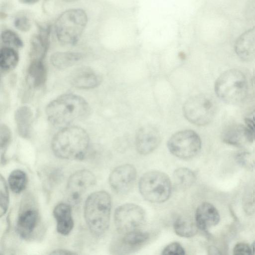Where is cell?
<instances>
[{
    "instance_id": "obj_24",
    "label": "cell",
    "mask_w": 255,
    "mask_h": 255,
    "mask_svg": "<svg viewBox=\"0 0 255 255\" xmlns=\"http://www.w3.org/2000/svg\"><path fill=\"white\" fill-rule=\"evenodd\" d=\"M173 229L175 233L183 238H191L195 236L198 231L196 223L187 217L180 216L174 222Z\"/></svg>"
},
{
    "instance_id": "obj_35",
    "label": "cell",
    "mask_w": 255,
    "mask_h": 255,
    "mask_svg": "<svg viewBox=\"0 0 255 255\" xmlns=\"http://www.w3.org/2000/svg\"><path fill=\"white\" fill-rule=\"evenodd\" d=\"M51 255H75L76 254L75 253L69 251L59 249L53 251L50 253Z\"/></svg>"
},
{
    "instance_id": "obj_25",
    "label": "cell",
    "mask_w": 255,
    "mask_h": 255,
    "mask_svg": "<svg viewBox=\"0 0 255 255\" xmlns=\"http://www.w3.org/2000/svg\"><path fill=\"white\" fill-rule=\"evenodd\" d=\"M173 179L176 187L184 190L194 184L196 176L191 169L186 167H180L174 171Z\"/></svg>"
},
{
    "instance_id": "obj_3",
    "label": "cell",
    "mask_w": 255,
    "mask_h": 255,
    "mask_svg": "<svg viewBox=\"0 0 255 255\" xmlns=\"http://www.w3.org/2000/svg\"><path fill=\"white\" fill-rule=\"evenodd\" d=\"M112 202L109 194L99 191L91 194L84 205V217L88 227L96 236L103 235L110 221Z\"/></svg>"
},
{
    "instance_id": "obj_6",
    "label": "cell",
    "mask_w": 255,
    "mask_h": 255,
    "mask_svg": "<svg viewBox=\"0 0 255 255\" xmlns=\"http://www.w3.org/2000/svg\"><path fill=\"white\" fill-rule=\"evenodd\" d=\"M138 188L141 196L146 200L151 203H160L169 199L172 184L165 173L151 170L145 173L140 177Z\"/></svg>"
},
{
    "instance_id": "obj_18",
    "label": "cell",
    "mask_w": 255,
    "mask_h": 255,
    "mask_svg": "<svg viewBox=\"0 0 255 255\" xmlns=\"http://www.w3.org/2000/svg\"><path fill=\"white\" fill-rule=\"evenodd\" d=\"M219 221L218 211L212 204L204 202L197 207L195 221L199 230L207 231L210 228L217 225Z\"/></svg>"
},
{
    "instance_id": "obj_5",
    "label": "cell",
    "mask_w": 255,
    "mask_h": 255,
    "mask_svg": "<svg viewBox=\"0 0 255 255\" xmlns=\"http://www.w3.org/2000/svg\"><path fill=\"white\" fill-rule=\"evenodd\" d=\"M85 11L80 8L67 10L57 18L55 24L57 38L64 45L75 44L87 23Z\"/></svg>"
},
{
    "instance_id": "obj_28",
    "label": "cell",
    "mask_w": 255,
    "mask_h": 255,
    "mask_svg": "<svg viewBox=\"0 0 255 255\" xmlns=\"http://www.w3.org/2000/svg\"><path fill=\"white\" fill-rule=\"evenodd\" d=\"M11 140V131L8 127L2 124L0 127V144L1 149V162H5V153Z\"/></svg>"
},
{
    "instance_id": "obj_9",
    "label": "cell",
    "mask_w": 255,
    "mask_h": 255,
    "mask_svg": "<svg viewBox=\"0 0 255 255\" xmlns=\"http://www.w3.org/2000/svg\"><path fill=\"white\" fill-rule=\"evenodd\" d=\"M145 220L144 210L135 204H124L118 207L115 212V226L119 233L122 235L139 230Z\"/></svg>"
},
{
    "instance_id": "obj_10",
    "label": "cell",
    "mask_w": 255,
    "mask_h": 255,
    "mask_svg": "<svg viewBox=\"0 0 255 255\" xmlns=\"http://www.w3.org/2000/svg\"><path fill=\"white\" fill-rule=\"evenodd\" d=\"M95 182V176L90 171L83 169L75 172L67 181L66 192L69 201L73 203H78Z\"/></svg>"
},
{
    "instance_id": "obj_26",
    "label": "cell",
    "mask_w": 255,
    "mask_h": 255,
    "mask_svg": "<svg viewBox=\"0 0 255 255\" xmlns=\"http://www.w3.org/2000/svg\"><path fill=\"white\" fill-rule=\"evenodd\" d=\"M19 61L17 51L10 46H4L0 51V68L1 71L6 72L13 70Z\"/></svg>"
},
{
    "instance_id": "obj_15",
    "label": "cell",
    "mask_w": 255,
    "mask_h": 255,
    "mask_svg": "<svg viewBox=\"0 0 255 255\" xmlns=\"http://www.w3.org/2000/svg\"><path fill=\"white\" fill-rule=\"evenodd\" d=\"M222 138L227 144L238 147L243 146L255 140L249 128L239 124L228 127L222 132Z\"/></svg>"
},
{
    "instance_id": "obj_2",
    "label": "cell",
    "mask_w": 255,
    "mask_h": 255,
    "mask_svg": "<svg viewBox=\"0 0 255 255\" xmlns=\"http://www.w3.org/2000/svg\"><path fill=\"white\" fill-rule=\"evenodd\" d=\"M89 136L82 128L77 126L63 128L53 136L51 148L61 159H82L89 146Z\"/></svg>"
},
{
    "instance_id": "obj_36",
    "label": "cell",
    "mask_w": 255,
    "mask_h": 255,
    "mask_svg": "<svg viewBox=\"0 0 255 255\" xmlns=\"http://www.w3.org/2000/svg\"><path fill=\"white\" fill-rule=\"evenodd\" d=\"M24 3L31 4L36 2L38 0H19Z\"/></svg>"
},
{
    "instance_id": "obj_14",
    "label": "cell",
    "mask_w": 255,
    "mask_h": 255,
    "mask_svg": "<svg viewBox=\"0 0 255 255\" xmlns=\"http://www.w3.org/2000/svg\"><path fill=\"white\" fill-rule=\"evenodd\" d=\"M38 211L32 206L24 207L19 213L16 224V231L22 239H29L39 222Z\"/></svg>"
},
{
    "instance_id": "obj_32",
    "label": "cell",
    "mask_w": 255,
    "mask_h": 255,
    "mask_svg": "<svg viewBox=\"0 0 255 255\" xmlns=\"http://www.w3.org/2000/svg\"><path fill=\"white\" fill-rule=\"evenodd\" d=\"M162 255H185V251L181 245L173 242L167 245L162 250Z\"/></svg>"
},
{
    "instance_id": "obj_16",
    "label": "cell",
    "mask_w": 255,
    "mask_h": 255,
    "mask_svg": "<svg viewBox=\"0 0 255 255\" xmlns=\"http://www.w3.org/2000/svg\"><path fill=\"white\" fill-rule=\"evenodd\" d=\"M39 32L30 40L29 56L30 61H44L49 44L50 27L39 26Z\"/></svg>"
},
{
    "instance_id": "obj_30",
    "label": "cell",
    "mask_w": 255,
    "mask_h": 255,
    "mask_svg": "<svg viewBox=\"0 0 255 255\" xmlns=\"http://www.w3.org/2000/svg\"><path fill=\"white\" fill-rule=\"evenodd\" d=\"M2 42L8 46H12L15 48H21L23 43L19 36L14 31L10 30H5L1 34Z\"/></svg>"
},
{
    "instance_id": "obj_19",
    "label": "cell",
    "mask_w": 255,
    "mask_h": 255,
    "mask_svg": "<svg viewBox=\"0 0 255 255\" xmlns=\"http://www.w3.org/2000/svg\"><path fill=\"white\" fill-rule=\"evenodd\" d=\"M235 51L245 61L255 60V26L243 33L236 40Z\"/></svg>"
},
{
    "instance_id": "obj_34",
    "label": "cell",
    "mask_w": 255,
    "mask_h": 255,
    "mask_svg": "<svg viewBox=\"0 0 255 255\" xmlns=\"http://www.w3.org/2000/svg\"><path fill=\"white\" fill-rule=\"evenodd\" d=\"M245 123L246 126L251 130L255 140V110L245 118Z\"/></svg>"
},
{
    "instance_id": "obj_31",
    "label": "cell",
    "mask_w": 255,
    "mask_h": 255,
    "mask_svg": "<svg viewBox=\"0 0 255 255\" xmlns=\"http://www.w3.org/2000/svg\"><path fill=\"white\" fill-rule=\"evenodd\" d=\"M14 24L19 30L26 32L28 31L31 27V21L27 15L20 13L15 17Z\"/></svg>"
},
{
    "instance_id": "obj_11",
    "label": "cell",
    "mask_w": 255,
    "mask_h": 255,
    "mask_svg": "<svg viewBox=\"0 0 255 255\" xmlns=\"http://www.w3.org/2000/svg\"><path fill=\"white\" fill-rule=\"evenodd\" d=\"M136 170L131 164H125L115 168L111 173L109 182L117 193L124 194L132 188L136 178Z\"/></svg>"
},
{
    "instance_id": "obj_39",
    "label": "cell",
    "mask_w": 255,
    "mask_h": 255,
    "mask_svg": "<svg viewBox=\"0 0 255 255\" xmlns=\"http://www.w3.org/2000/svg\"><path fill=\"white\" fill-rule=\"evenodd\" d=\"M63 1H67V2H70V1H74V0H62Z\"/></svg>"
},
{
    "instance_id": "obj_37",
    "label": "cell",
    "mask_w": 255,
    "mask_h": 255,
    "mask_svg": "<svg viewBox=\"0 0 255 255\" xmlns=\"http://www.w3.org/2000/svg\"><path fill=\"white\" fill-rule=\"evenodd\" d=\"M252 250H253V254L255 255V241L253 244L252 246Z\"/></svg>"
},
{
    "instance_id": "obj_21",
    "label": "cell",
    "mask_w": 255,
    "mask_h": 255,
    "mask_svg": "<svg viewBox=\"0 0 255 255\" xmlns=\"http://www.w3.org/2000/svg\"><path fill=\"white\" fill-rule=\"evenodd\" d=\"M32 112L27 106H21L15 112V120L19 135L23 138L30 136L32 122Z\"/></svg>"
},
{
    "instance_id": "obj_1",
    "label": "cell",
    "mask_w": 255,
    "mask_h": 255,
    "mask_svg": "<svg viewBox=\"0 0 255 255\" xmlns=\"http://www.w3.org/2000/svg\"><path fill=\"white\" fill-rule=\"evenodd\" d=\"M89 112L87 101L79 96L71 94L57 97L49 103L46 108L48 121L56 126L65 127L83 119Z\"/></svg>"
},
{
    "instance_id": "obj_23",
    "label": "cell",
    "mask_w": 255,
    "mask_h": 255,
    "mask_svg": "<svg viewBox=\"0 0 255 255\" xmlns=\"http://www.w3.org/2000/svg\"><path fill=\"white\" fill-rule=\"evenodd\" d=\"M82 57V54L78 52H58L51 55L50 61L55 68L64 69L74 65Z\"/></svg>"
},
{
    "instance_id": "obj_33",
    "label": "cell",
    "mask_w": 255,
    "mask_h": 255,
    "mask_svg": "<svg viewBox=\"0 0 255 255\" xmlns=\"http://www.w3.org/2000/svg\"><path fill=\"white\" fill-rule=\"evenodd\" d=\"M235 255H251L253 254L252 248L247 244L239 243L236 245L233 250Z\"/></svg>"
},
{
    "instance_id": "obj_4",
    "label": "cell",
    "mask_w": 255,
    "mask_h": 255,
    "mask_svg": "<svg viewBox=\"0 0 255 255\" xmlns=\"http://www.w3.org/2000/svg\"><path fill=\"white\" fill-rule=\"evenodd\" d=\"M246 77L239 70H228L222 73L215 84V91L222 101L230 105H237L246 99L248 86Z\"/></svg>"
},
{
    "instance_id": "obj_38",
    "label": "cell",
    "mask_w": 255,
    "mask_h": 255,
    "mask_svg": "<svg viewBox=\"0 0 255 255\" xmlns=\"http://www.w3.org/2000/svg\"><path fill=\"white\" fill-rule=\"evenodd\" d=\"M253 13L254 14V16L255 17V2L254 3V6H253Z\"/></svg>"
},
{
    "instance_id": "obj_17",
    "label": "cell",
    "mask_w": 255,
    "mask_h": 255,
    "mask_svg": "<svg viewBox=\"0 0 255 255\" xmlns=\"http://www.w3.org/2000/svg\"><path fill=\"white\" fill-rule=\"evenodd\" d=\"M71 84L80 89H91L98 86L101 77L95 71L88 67H83L75 70L70 76Z\"/></svg>"
},
{
    "instance_id": "obj_29",
    "label": "cell",
    "mask_w": 255,
    "mask_h": 255,
    "mask_svg": "<svg viewBox=\"0 0 255 255\" xmlns=\"http://www.w3.org/2000/svg\"><path fill=\"white\" fill-rule=\"evenodd\" d=\"M9 194L6 182L2 176L0 178V215L2 217L7 210Z\"/></svg>"
},
{
    "instance_id": "obj_7",
    "label": "cell",
    "mask_w": 255,
    "mask_h": 255,
    "mask_svg": "<svg viewBox=\"0 0 255 255\" xmlns=\"http://www.w3.org/2000/svg\"><path fill=\"white\" fill-rule=\"evenodd\" d=\"M183 111L189 122L196 126H203L213 120L215 107L210 98L200 94L189 98L183 105Z\"/></svg>"
},
{
    "instance_id": "obj_22",
    "label": "cell",
    "mask_w": 255,
    "mask_h": 255,
    "mask_svg": "<svg viewBox=\"0 0 255 255\" xmlns=\"http://www.w3.org/2000/svg\"><path fill=\"white\" fill-rule=\"evenodd\" d=\"M28 80L34 88H39L45 84L47 71L44 61H30L27 70Z\"/></svg>"
},
{
    "instance_id": "obj_13",
    "label": "cell",
    "mask_w": 255,
    "mask_h": 255,
    "mask_svg": "<svg viewBox=\"0 0 255 255\" xmlns=\"http://www.w3.org/2000/svg\"><path fill=\"white\" fill-rule=\"evenodd\" d=\"M160 142V135L157 129L152 126L140 128L135 137V146L137 152L146 155L153 151Z\"/></svg>"
},
{
    "instance_id": "obj_8",
    "label": "cell",
    "mask_w": 255,
    "mask_h": 255,
    "mask_svg": "<svg viewBox=\"0 0 255 255\" xmlns=\"http://www.w3.org/2000/svg\"><path fill=\"white\" fill-rule=\"evenodd\" d=\"M171 153L183 159L194 157L201 148V140L198 134L192 130H183L173 134L167 142Z\"/></svg>"
},
{
    "instance_id": "obj_12",
    "label": "cell",
    "mask_w": 255,
    "mask_h": 255,
    "mask_svg": "<svg viewBox=\"0 0 255 255\" xmlns=\"http://www.w3.org/2000/svg\"><path fill=\"white\" fill-rule=\"evenodd\" d=\"M123 236L116 240L112 246L115 254H128L138 251L149 240L148 233L140 230L122 234Z\"/></svg>"
},
{
    "instance_id": "obj_20",
    "label": "cell",
    "mask_w": 255,
    "mask_h": 255,
    "mask_svg": "<svg viewBox=\"0 0 255 255\" xmlns=\"http://www.w3.org/2000/svg\"><path fill=\"white\" fill-rule=\"evenodd\" d=\"M53 214L57 232L62 235H68L74 227L71 206L66 203H59L54 208Z\"/></svg>"
},
{
    "instance_id": "obj_27",
    "label": "cell",
    "mask_w": 255,
    "mask_h": 255,
    "mask_svg": "<svg viewBox=\"0 0 255 255\" xmlns=\"http://www.w3.org/2000/svg\"><path fill=\"white\" fill-rule=\"evenodd\" d=\"M9 186L11 190L16 194L21 193L26 187L27 177L22 170L16 169L12 171L8 178Z\"/></svg>"
}]
</instances>
